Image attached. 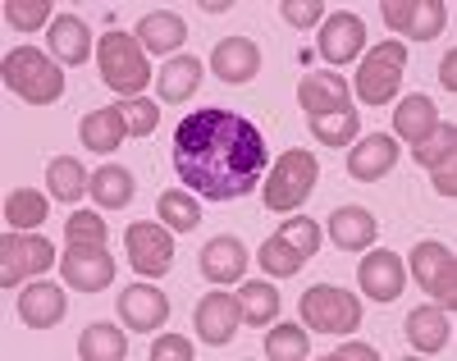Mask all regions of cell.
<instances>
[{
    "mask_svg": "<svg viewBox=\"0 0 457 361\" xmlns=\"http://www.w3.org/2000/svg\"><path fill=\"white\" fill-rule=\"evenodd\" d=\"M64 233H69V243H101V248H105V220H101L96 211L69 215V220H64Z\"/></svg>",
    "mask_w": 457,
    "mask_h": 361,
    "instance_id": "cell-41",
    "label": "cell"
},
{
    "mask_svg": "<svg viewBox=\"0 0 457 361\" xmlns=\"http://www.w3.org/2000/svg\"><path fill=\"white\" fill-rule=\"evenodd\" d=\"M211 73L228 88L252 83V78L261 73V46L252 42V37H224V42H215V51H211Z\"/></svg>",
    "mask_w": 457,
    "mask_h": 361,
    "instance_id": "cell-12",
    "label": "cell"
},
{
    "mask_svg": "<svg viewBox=\"0 0 457 361\" xmlns=\"http://www.w3.org/2000/svg\"><path fill=\"white\" fill-rule=\"evenodd\" d=\"M174 170L206 202H238L265 179V138L234 110H193L174 129Z\"/></svg>",
    "mask_w": 457,
    "mask_h": 361,
    "instance_id": "cell-1",
    "label": "cell"
},
{
    "mask_svg": "<svg viewBox=\"0 0 457 361\" xmlns=\"http://www.w3.org/2000/svg\"><path fill=\"white\" fill-rule=\"evenodd\" d=\"M312 133L325 147H348L357 138V110H334V114H316L312 119Z\"/></svg>",
    "mask_w": 457,
    "mask_h": 361,
    "instance_id": "cell-36",
    "label": "cell"
},
{
    "mask_svg": "<svg viewBox=\"0 0 457 361\" xmlns=\"http://www.w3.org/2000/svg\"><path fill=\"white\" fill-rule=\"evenodd\" d=\"M161 220H165L174 233H193V229L202 224V206L193 202V192L170 188V192H161Z\"/></svg>",
    "mask_w": 457,
    "mask_h": 361,
    "instance_id": "cell-33",
    "label": "cell"
},
{
    "mask_svg": "<svg viewBox=\"0 0 457 361\" xmlns=\"http://www.w3.org/2000/svg\"><path fill=\"white\" fill-rule=\"evenodd\" d=\"M51 51L64 64H83L92 55V32L79 14H55L51 19Z\"/></svg>",
    "mask_w": 457,
    "mask_h": 361,
    "instance_id": "cell-23",
    "label": "cell"
},
{
    "mask_svg": "<svg viewBox=\"0 0 457 361\" xmlns=\"http://www.w3.org/2000/svg\"><path fill=\"white\" fill-rule=\"evenodd\" d=\"M329 361H375V348L370 343H343Z\"/></svg>",
    "mask_w": 457,
    "mask_h": 361,
    "instance_id": "cell-45",
    "label": "cell"
},
{
    "mask_svg": "<svg viewBox=\"0 0 457 361\" xmlns=\"http://www.w3.org/2000/svg\"><path fill=\"white\" fill-rule=\"evenodd\" d=\"M120 320L129 330H161L170 320V298L151 284H129L120 289Z\"/></svg>",
    "mask_w": 457,
    "mask_h": 361,
    "instance_id": "cell-17",
    "label": "cell"
},
{
    "mask_svg": "<svg viewBox=\"0 0 457 361\" xmlns=\"http://www.w3.org/2000/svg\"><path fill=\"white\" fill-rule=\"evenodd\" d=\"M92 202L101 206V211H120V206H129L133 202V174L124 170V165H101L96 174H92Z\"/></svg>",
    "mask_w": 457,
    "mask_h": 361,
    "instance_id": "cell-28",
    "label": "cell"
},
{
    "mask_svg": "<svg viewBox=\"0 0 457 361\" xmlns=\"http://www.w3.org/2000/svg\"><path fill=\"white\" fill-rule=\"evenodd\" d=\"M361 46H366V23H361L357 14L338 10V14L325 19V28H320V46H316V51H320L329 64H348V60H357Z\"/></svg>",
    "mask_w": 457,
    "mask_h": 361,
    "instance_id": "cell-15",
    "label": "cell"
},
{
    "mask_svg": "<svg viewBox=\"0 0 457 361\" xmlns=\"http://www.w3.org/2000/svg\"><path fill=\"white\" fill-rule=\"evenodd\" d=\"M435 124H439V110H435V101L430 97H407L398 110H394V138H403V142H426L430 133H435Z\"/></svg>",
    "mask_w": 457,
    "mask_h": 361,
    "instance_id": "cell-24",
    "label": "cell"
},
{
    "mask_svg": "<svg viewBox=\"0 0 457 361\" xmlns=\"http://www.w3.org/2000/svg\"><path fill=\"white\" fill-rule=\"evenodd\" d=\"M238 320H243V306H238V293H206L197 302V339L220 348L238 334Z\"/></svg>",
    "mask_w": 457,
    "mask_h": 361,
    "instance_id": "cell-14",
    "label": "cell"
},
{
    "mask_svg": "<svg viewBox=\"0 0 457 361\" xmlns=\"http://www.w3.org/2000/svg\"><path fill=\"white\" fill-rule=\"evenodd\" d=\"M55 265V248L51 238L42 233H23V229H5V238H0V289H14L23 284L28 274H42Z\"/></svg>",
    "mask_w": 457,
    "mask_h": 361,
    "instance_id": "cell-7",
    "label": "cell"
},
{
    "mask_svg": "<svg viewBox=\"0 0 457 361\" xmlns=\"http://www.w3.org/2000/svg\"><path fill=\"white\" fill-rule=\"evenodd\" d=\"M256 261L265 265V274H275V279H288V274H297L302 265H307V256H302V252H293V248L284 243L279 233H275V238H265Z\"/></svg>",
    "mask_w": 457,
    "mask_h": 361,
    "instance_id": "cell-37",
    "label": "cell"
},
{
    "mask_svg": "<svg viewBox=\"0 0 457 361\" xmlns=\"http://www.w3.org/2000/svg\"><path fill=\"white\" fill-rule=\"evenodd\" d=\"M64 311H69V298H64V289L60 284H28L23 293H19V320L28 330H51V325H60L64 320Z\"/></svg>",
    "mask_w": 457,
    "mask_h": 361,
    "instance_id": "cell-18",
    "label": "cell"
},
{
    "mask_svg": "<svg viewBox=\"0 0 457 361\" xmlns=\"http://www.w3.org/2000/svg\"><path fill=\"white\" fill-rule=\"evenodd\" d=\"M60 270H64L69 289L101 293V289H110V279H114V256L101 243H69L64 256H60Z\"/></svg>",
    "mask_w": 457,
    "mask_h": 361,
    "instance_id": "cell-10",
    "label": "cell"
},
{
    "mask_svg": "<svg viewBox=\"0 0 457 361\" xmlns=\"http://www.w3.org/2000/svg\"><path fill=\"white\" fill-rule=\"evenodd\" d=\"M403 73H407V42L389 37V42H379V46L361 60V69H357V97H361L366 105L394 101Z\"/></svg>",
    "mask_w": 457,
    "mask_h": 361,
    "instance_id": "cell-5",
    "label": "cell"
},
{
    "mask_svg": "<svg viewBox=\"0 0 457 361\" xmlns=\"http://www.w3.org/2000/svg\"><path fill=\"white\" fill-rule=\"evenodd\" d=\"M51 19V0H5V23L19 32H37Z\"/></svg>",
    "mask_w": 457,
    "mask_h": 361,
    "instance_id": "cell-38",
    "label": "cell"
},
{
    "mask_svg": "<svg viewBox=\"0 0 457 361\" xmlns=\"http://www.w3.org/2000/svg\"><path fill=\"white\" fill-rule=\"evenodd\" d=\"M124 138H129V129H124L120 105H110V110H92V114L83 119V147H87V151H114Z\"/></svg>",
    "mask_w": 457,
    "mask_h": 361,
    "instance_id": "cell-29",
    "label": "cell"
},
{
    "mask_svg": "<svg viewBox=\"0 0 457 361\" xmlns=\"http://www.w3.org/2000/svg\"><path fill=\"white\" fill-rule=\"evenodd\" d=\"M120 114H124V129H129V138H151V133H156V124H161V110H156V101H142V97L124 101V105H120Z\"/></svg>",
    "mask_w": 457,
    "mask_h": 361,
    "instance_id": "cell-39",
    "label": "cell"
},
{
    "mask_svg": "<svg viewBox=\"0 0 457 361\" xmlns=\"http://www.w3.org/2000/svg\"><path fill=\"white\" fill-rule=\"evenodd\" d=\"M265 357L270 361H307L312 357V339L302 325H275L265 339Z\"/></svg>",
    "mask_w": 457,
    "mask_h": 361,
    "instance_id": "cell-34",
    "label": "cell"
},
{
    "mask_svg": "<svg viewBox=\"0 0 457 361\" xmlns=\"http://www.w3.org/2000/svg\"><path fill=\"white\" fill-rule=\"evenodd\" d=\"M453 151H457V129L453 124H435V133L426 142L411 147V160H416V165H426V170H439V165L453 160Z\"/></svg>",
    "mask_w": 457,
    "mask_h": 361,
    "instance_id": "cell-35",
    "label": "cell"
},
{
    "mask_svg": "<svg viewBox=\"0 0 457 361\" xmlns=\"http://www.w3.org/2000/svg\"><path fill=\"white\" fill-rule=\"evenodd\" d=\"M137 42H142V51H156V55H170V51H179L183 46V37H187V28H183V19L179 14H170V10H156V14H146L142 23H137Z\"/></svg>",
    "mask_w": 457,
    "mask_h": 361,
    "instance_id": "cell-25",
    "label": "cell"
},
{
    "mask_svg": "<svg viewBox=\"0 0 457 361\" xmlns=\"http://www.w3.org/2000/svg\"><path fill=\"white\" fill-rule=\"evenodd\" d=\"M430 183H435V192H439V197H448V202H453V197H457V170H453V160L435 170V179H430Z\"/></svg>",
    "mask_w": 457,
    "mask_h": 361,
    "instance_id": "cell-44",
    "label": "cell"
},
{
    "mask_svg": "<svg viewBox=\"0 0 457 361\" xmlns=\"http://www.w3.org/2000/svg\"><path fill=\"white\" fill-rule=\"evenodd\" d=\"M46 188L55 202H79V197L92 188V174H83V160L73 155H55L51 170H46Z\"/></svg>",
    "mask_w": 457,
    "mask_h": 361,
    "instance_id": "cell-30",
    "label": "cell"
},
{
    "mask_svg": "<svg viewBox=\"0 0 457 361\" xmlns=\"http://www.w3.org/2000/svg\"><path fill=\"white\" fill-rule=\"evenodd\" d=\"M5 224L10 229H23V233L42 229L46 224V197L37 192V188H14L5 197Z\"/></svg>",
    "mask_w": 457,
    "mask_h": 361,
    "instance_id": "cell-31",
    "label": "cell"
},
{
    "mask_svg": "<svg viewBox=\"0 0 457 361\" xmlns=\"http://www.w3.org/2000/svg\"><path fill=\"white\" fill-rule=\"evenodd\" d=\"M453 69H457V55L448 51V55H444V64H439V83H444L448 92H457V73H453Z\"/></svg>",
    "mask_w": 457,
    "mask_h": 361,
    "instance_id": "cell-46",
    "label": "cell"
},
{
    "mask_svg": "<svg viewBox=\"0 0 457 361\" xmlns=\"http://www.w3.org/2000/svg\"><path fill=\"white\" fill-rule=\"evenodd\" d=\"M79 357L83 361H124L129 357V339H124L120 325L96 320V325H87L83 339H79Z\"/></svg>",
    "mask_w": 457,
    "mask_h": 361,
    "instance_id": "cell-27",
    "label": "cell"
},
{
    "mask_svg": "<svg viewBox=\"0 0 457 361\" xmlns=\"http://www.w3.org/2000/svg\"><path fill=\"white\" fill-rule=\"evenodd\" d=\"M284 19L297 23V28H312V23L325 19V5L320 0H284Z\"/></svg>",
    "mask_w": 457,
    "mask_h": 361,
    "instance_id": "cell-43",
    "label": "cell"
},
{
    "mask_svg": "<svg viewBox=\"0 0 457 361\" xmlns=\"http://www.w3.org/2000/svg\"><path fill=\"white\" fill-rule=\"evenodd\" d=\"M96 64H101V83L120 97H142L151 83V69H146V51L133 32H105L101 46H96Z\"/></svg>",
    "mask_w": 457,
    "mask_h": 361,
    "instance_id": "cell-3",
    "label": "cell"
},
{
    "mask_svg": "<svg viewBox=\"0 0 457 361\" xmlns=\"http://www.w3.org/2000/svg\"><path fill=\"white\" fill-rule=\"evenodd\" d=\"M297 101L312 119L316 114H334V110H353V97H348V83L338 73H302L297 83Z\"/></svg>",
    "mask_w": 457,
    "mask_h": 361,
    "instance_id": "cell-19",
    "label": "cell"
},
{
    "mask_svg": "<svg viewBox=\"0 0 457 361\" xmlns=\"http://www.w3.org/2000/svg\"><path fill=\"white\" fill-rule=\"evenodd\" d=\"M302 325L320 330V334H353L361 325V302L348 289L316 284L302 293Z\"/></svg>",
    "mask_w": 457,
    "mask_h": 361,
    "instance_id": "cell-6",
    "label": "cell"
},
{
    "mask_svg": "<svg viewBox=\"0 0 457 361\" xmlns=\"http://www.w3.org/2000/svg\"><path fill=\"white\" fill-rule=\"evenodd\" d=\"M357 279H361V293L370 298V302H394L398 293H403V284H407V265H403V256L398 252H370V256H361V265H357Z\"/></svg>",
    "mask_w": 457,
    "mask_h": 361,
    "instance_id": "cell-13",
    "label": "cell"
},
{
    "mask_svg": "<svg viewBox=\"0 0 457 361\" xmlns=\"http://www.w3.org/2000/svg\"><path fill=\"white\" fill-rule=\"evenodd\" d=\"M403 330L416 352H439L448 343V315H444V306H416Z\"/></svg>",
    "mask_w": 457,
    "mask_h": 361,
    "instance_id": "cell-26",
    "label": "cell"
},
{
    "mask_svg": "<svg viewBox=\"0 0 457 361\" xmlns=\"http://www.w3.org/2000/svg\"><path fill=\"white\" fill-rule=\"evenodd\" d=\"M151 361H193V343L179 334H161L151 343Z\"/></svg>",
    "mask_w": 457,
    "mask_h": 361,
    "instance_id": "cell-42",
    "label": "cell"
},
{
    "mask_svg": "<svg viewBox=\"0 0 457 361\" xmlns=\"http://www.w3.org/2000/svg\"><path fill=\"white\" fill-rule=\"evenodd\" d=\"M379 14H385V23L398 32V42H430V37L444 32L448 23V10L439 5V0H385L379 5Z\"/></svg>",
    "mask_w": 457,
    "mask_h": 361,
    "instance_id": "cell-9",
    "label": "cell"
},
{
    "mask_svg": "<svg viewBox=\"0 0 457 361\" xmlns=\"http://www.w3.org/2000/svg\"><path fill=\"white\" fill-rule=\"evenodd\" d=\"M279 238H284V243H288L293 252L307 256V261L320 252V224H316V220H284Z\"/></svg>",
    "mask_w": 457,
    "mask_h": 361,
    "instance_id": "cell-40",
    "label": "cell"
},
{
    "mask_svg": "<svg viewBox=\"0 0 457 361\" xmlns=\"http://www.w3.org/2000/svg\"><path fill=\"white\" fill-rule=\"evenodd\" d=\"M411 279L435 298V306H457V256L444 243L411 248Z\"/></svg>",
    "mask_w": 457,
    "mask_h": 361,
    "instance_id": "cell-8",
    "label": "cell"
},
{
    "mask_svg": "<svg viewBox=\"0 0 457 361\" xmlns=\"http://www.w3.org/2000/svg\"><path fill=\"white\" fill-rule=\"evenodd\" d=\"M238 306H243L247 325H270V320L279 315V289L265 284V279H252V284L238 289Z\"/></svg>",
    "mask_w": 457,
    "mask_h": 361,
    "instance_id": "cell-32",
    "label": "cell"
},
{
    "mask_svg": "<svg viewBox=\"0 0 457 361\" xmlns=\"http://www.w3.org/2000/svg\"><path fill=\"white\" fill-rule=\"evenodd\" d=\"M124 248H129V261H133V270L137 274H165L170 265H174V238H170V229H161V224H129V233H124Z\"/></svg>",
    "mask_w": 457,
    "mask_h": 361,
    "instance_id": "cell-11",
    "label": "cell"
},
{
    "mask_svg": "<svg viewBox=\"0 0 457 361\" xmlns=\"http://www.w3.org/2000/svg\"><path fill=\"white\" fill-rule=\"evenodd\" d=\"M0 78H5V88L28 101V105H51L64 97V73L55 60H46L37 46H14L0 64Z\"/></svg>",
    "mask_w": 457,
    "mask_h": 361,
    "instance_id": "cell-2",
    "label": "cell"
},
{
    "mask_svg": "<svg viewBox=\"0 0 457 361\" xmlns=\"http://www.w3.org/2000/svg\"><path fill=\"white\" fill-rule=\"evenodd\" d=\"M394 165H398V138H394V133H370V138H361V142L348 151V174H353L357 183L385 179Z\"/></svg>",
    "mask_w": 457,
    "mask_h": 361,
    "instance_id": "cell-16",
    "label": "cell"
},
{
    "mask_svg": "<svg viewBox=\"0 0 457 361\" xmlns=\"http://www.w3.org/2000/svg\"><path fill=\"white\" fill-rule=\"evenodd\" d=\"M375 233H379V220L366 206H338L329 215V238H334V248H343V252L375 248Z\"/></svg>",
    "mask_w": 457,
    "mask_h": 361,
    "instance_id": "cell-20",
    "label": "cell"
},
{
    "mask_svg": "<svg viewBox=\"0 0 457 361\" xmlns=\"http://www.w3.org/2000/svg\"><path fill=\"white\" fill-rule=\"evenodd\" d=\"M320 165L312 151H284L270 170H265V211L275 215H293L307 206V197L316 192Z\"/></svg>",
    "mask_w": 457,
    "mask_h": 361,
    "instance_id": "cell-4",
    "label": "cell"
},
{
    "mask_svg": "<svg viewBox=\"0 0 457 361\" xmlns=\"http://www.w3.org/2000/svg\"><path fill=\"white\" fill-rule=\"evenodd\" d=\"M247 270V248L238 243V238H211V243L202 248V274L211 279V284H238Z\"/></svg>",
    "mask_w": 457,
    "mask_h": 361,
    "instance_id": "cell-21",
    "label": "cell"
},
{
    "mask_svg": "<svg viewBox=\"0 0 457 361\" xmlns=\"http://www.w3.org/2000/svg\"><path fill=\"white\" fill-rule=\"evenodd\" d=\"M202 60L197 55H174L161 73H156V88H161V101L179 105V101H193V92L202 88Z\"/></svg>",
    "mask_w": 457,
    "mask_h": 361,
    "instance_id": "cell-22",
    "label": "cell"
}]
</instances>
